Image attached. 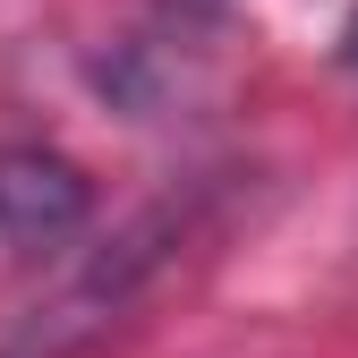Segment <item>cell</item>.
I'll return each instance as SVG.
<instances>
[{
	"label": "cell",
	"mask_w": 358,
	"mask_h": 358,
	"mask_svg": "<svg viewBox=\"0 0 358 358\" xmlns=\"http://www.w3.org/2000/svg\"><path fill=\"white\" fill-rule=\"evenodd\" d=\"M179 231H188V205H154L145 222H128V231H120L94 264H85V273H77L60 299L26 307V316H17V333L0 341V358H77L94 333H111L128 307H137L145 273L179 248Z\"/></svg>",
	"instance_id": "cell-1"
},
{
	"label": "cell",
	"mask_w": 358,
	"mask_h": 358,
	"mask_svg": "<svg viewBox=\"0 0 358 358\" xmlns=\"http://www.w3.org/2000/svg\"><path fill=\"white\" fill-rule=\"evenodd\" d=\"M85 213H94V188H85L77 162L43 154V145L0 154V239L9 248H60L85 231Z\"/></svg>",
	"instance_id": "cell-2"
},
{
	"label": "cell",
	"mask_w": 358,
	"mask_h": 358,
	"mask_svg": "<svg viewBox=\"0 0 358 358\" xmlns=\"http://www.w3.org/2000/svg\"><path fill=\"white\" fill-rule=\"evenodd\" d=\"M341 60H350V69H358V17H350V26H341Z\"/></svg>",
	"instance_id": "cell-3"
}]
</instances>
